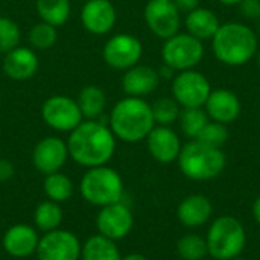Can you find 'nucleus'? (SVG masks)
Segmentation results:
<instances>
[{"label": "nucleus", "instance_id": "nucleus-1", "mask_svg": "<svg viewBox=\"0 0 260 260\" xmlns=\"http://www.w3.org/2000/svg\"><path fill=\"white\" fill-rule=\"evenodd\" d=\"M69 155L87 169L105 166L114 155L116 137L105 122L82 120L69 136Z\"/></svg>", "mask_w": 260, "mask_h": 260}, {"label": "nucleus", "instance_id": "nucleus-2", "mask_svg": "<svg viewBox=\"0 0 260 260\" xmlns=\"http://www.w3.org/2000/svg\"><path fill=\"white\" fill-rule=\"evenodd\" d=\"M108 126L116 139L126 143L143 140L155 126L151 105L142 98L128 96L113 107Z\"/></svg>", "mask_w": 260, "mask_h": 260}, {"label": "nucleus", "instance_id": "nucleus-3", "mask_svg": "<svg viewBox=\"0 0 260 260\" xmlns=\"http://www.w3.org/2000/svg\"><path fill=\"white\" fill-rule=\"evenodd\" d=\"M257 50V37L253 29L241 23L221 24L213 35V52L227 66H244Z\"/></svg>", "mask_w": 260, "mask_h": 260}, {"label": "nucleus", "instance_id": "nucleus-4", "mask_svg": "<svg viewBox=\"0 0 260 260\" xmlns=\"http://www.w3.org/2000/svg\"><path fill=\"white\" fill-rule=\"evenodd\" d=\"M181 172L193 181H209L216 178L225 168V154L221 148L204 145L192 140L181 146L178 155Z\"/></svg>", "mask_w": 260, "mask_h": 260}, {"label": "nucleus", "instance_id": "nucleus-5", "mask_svg": "<svg viewBox=\"0 0 260 260\" xmlns=\"http://www.w3.org/2000/svg\"><path fill=\"white\" fill-rule=\"evenodd\" d=\"M79 193L88 204L105 207L120 203L125 195V187L119 172L105 165L87 169L79 181Z\"/></svg>", "mask_w": 260, "mask_h": 260}, {"label": "nucleus", "instance_id": "nucleus-6", "mask_svg": "<svg viewBox=\"0 0 260 260\" xmlns=\"http://www.w3.org/2000/svg\"><path fill=\"white\" fill-rule=\"evenodd\" d=\"M207 253L216 260L239 257L247 244L244 225L233 216H221L213 221L206 238Z\"/></svg>", "mask_w": 260, "mask_h": 260}, {"label": "nucleus", "instance_id": "nucleus-7", "mask_svg": "<svg viewBox=\"0 0 260 260\" xmlns=\"http://www.w3.org/2000/svg\"><path fill=\"white\" fill-rule=\"evenodd\" d=\"M204 56V46L201 40L190 34H175L168 38L161 49V58L166 66L183 72L193 69Z\"/></svg>", "mask_w": 260, "mask_h": 260}, {"label": "nucleus", "instance_id": "nucleus-8", "mask_svg": "<svg viewBox=\"0 0 260 260\" xmlns=\"http://www.w3.org/2000/svg\"><path fill=\"white\" fill-rule=\"evenodd\" d=\"M41 117L47 126L59 133H72L84 120L78 102L64 94L49 98L41 107Z\"/></svg>", "mask_w": 260, "mask_h": 260}, {"label": "nucleus", "instance_id": "nucleus-9", "mask_svg": "<svg viewBox=\"0 0 260 260\" xmlns=\"http://www.w3.org/2000/svg\"><path fill=\"white\" fill-rule=\"evenodd\" d=\"M81 248L82 245L75 233L56 229L40 238L35 254L38 260H79Z\"/></svg>", "mask_w": 260, "mask_h": 260}, {"label": "nucleus", "instance_id": "nucleus-10", "mask_svg": "<svg viewBox=\"0 0 260 260\" xmlns=\"http://www.w3.org/2000/svg\"><path fill=\"white\" fill-rule=\"evenodd\" d=\"M212 93L210 84L204 75L195 70H183L174 78L172 94L183 108L203 107Z\"/></svg>", "mask_w": 260, "mask_h": 260}, {"label": "nucleus", "instance_id": "nucleus-11", "mask_svg": "<svg viewBox=\"0 0 260 260\" xmlns=\"http://www.w3.org/2000/svg\"><path fill=\"white\" fill-rule=\"evenodd\" d=\"M142 53V43L131 34H117L111 37L102 50L105 64L116 70H128L137 66Z\"/></svg>", "mask_w": 260, "mask_h": 260}, {"label": "nucleus", "instance_id": "nucleus-12", "mask_svg": "<svg viewBox=\"0 0 260 260\" xmlns=\"http://www.w3.org/2000/svg\"><path fill=\"white\" fill-rule=\"evenodd\" d=\"M96 227L99 235L117 242L131 233L134 227V216L123 201L114 203L101 207L96 216Z\"/></svg>", "mask_w": 260, "mask_h": 260}, {"label": "nucleus", "instance_id": "nucleus-13", "mask_svg": "<svg viewBox=\"0 0 260 260\" xmlns=\"http://www.w3.org/2000/svg\"><path fill=\"white\" fill-rule=\"evenodd\" d=\"M145 21L154 35L168 40L180 29V11L172 0H149L145 6Z\"/></svg>", "mask_w": 260, "mask_h": 260}, {"label": "nucleus", "instance_id": "nucleus-14", "mask_svg": "<svg viewBox=\"0 0 260 260\" xmlns=\"http://www.w3.org/2000/svg\"><path fill=\"white\" fill-rule=\"evenodd\" d=\"M69 157L67 142L56 136L44 137L35 145L32 151V163L35 169L43 175L59 172Z\"/></svg>", "mask_w": 260, "mask_h": 260}, {"label": "nucleus", "instance_id": "nucleus-15", "mask_svg": "<svg viewBox=\"0 0 260 260\" xmlns=\"http://www.w3.org/2000/svg\"><path fill=\"white\" fill-rule=\"evenodd\" d=\"M116 8L110 0H87L81 9V23L93 35L108 34L116 23Z\"/></svg>", "mask_w": 260, "mask_h": 260}, {"label": "nucleus", "instance_id": "nucleus-16", "mask_svg": "<svg viewBox=\"0 0 260 260\" xmlns=\"http://www.w3.org/2000/svg\"><path fill=\"white\" fill-rule=\"evenodd\" d=\"M146 143L152 158L163 165L175 161L181 151L180 137L169 126H154L146 137Z\"/></svg>", "mask_w": 260, "mask_h": 260}, {"label": "nucleus", "instance_id": "nucleus-17", "mask_svg": "<svg viewBox=\"0 0 260 260\" xmlns=\"http://www.w3.org/2000/svg\"><path fill=\"white\" fill-rule=\"evenodd\" d=\"M40 242L37 229L27 224H15L6 230L3 235V248L5 251L17 259L29 257L35 254Z\"/></svg>", "mask_w": 260, "mask_h": 260}, {"label": "nucleus", "instance_id": "nucleus-18", "mask_svg": "<svg viewBox=\"0 0 260 260\" xmlns=\"http://www.w3.org/2000/svg\"><path fill=\"white\" fill-rule=\"evenodd\" d=\"M40 61L34 49L18 46L5 55L2 69L3 73L14 81L30 79L38 70Z\"/></svg>", "mask_w": 260, "mask_h": 260}, {"label": "nucleus", "instance_id": "nucleus-19", "mask_svg": "<svg viewBox=\"0 0 260 260\" xmlns=\"http://www.w3.org/2000/svg\"><path fill=\"white\" fill-rule=\"evenodd\" d=\"M204 105L207 116L212 117L213 122H219L224 125L236 120L241 113V102L238 96L233 91L224 88L212 91Z\"/></svg>", "mask_w": 260, "mask_h": 260}, {"label": "nucleus", "instance_id": "nucleus-20", "mask_svg": "<svg viewBox=\"0 0 260 260\" xmlns=\"http://www.w3.org/2000/svg\"><path fill=\"white\" fill-rule=\"evenodd\" d=\"M160 82V75L149 66H134L125 70L122 78V88L131 98H142L151 94Z\"/></svg>", "mask_w": 260, "mask_h": 260}, {"label": "nucleus", "instance_id": "nucleus-21", "mask_svg": "<svg viewBox=\"0 0 260 260\" xmlns=\"http://www.w3.org/2000/svg\"><path fill=\"white\" fill-rule=\"evenodd\" d=\"M213 213L210 200L204 195H190L184 198L177 210L180 222L187 229L204 225Z\"/></svg>", "mask_w": 260, "mask_h": 260}, {"label": "nucleus", "instance_id": "nucleus-22", "mask_svg": "<svg viewBox=\"0 0 260 260\" xmlns=\"http://www.w3.org/2000/svg\"><path fill=\"white\" fill-rule=\"evenodd\" d=\"M219 26L218 17L207 8H197L186 17V27L189 34L201 41L213 38Z\"/></svg>", "mask_w": 260, "mask_h": 260}, {"label": "nucleus", "instance_id": "nucleus-23", "mask_svg": "<svg viewBox=\"0 0 260 260\" xmlns=\"http://www.w3.org/2000/svg\"><path fill=\"white\" fill-rule=\"evenodd\" d=\"M78 107L84 120H98L107 107V96L98 85H87L78 94Z\"/></svg>", "mask_w": 260, "mask_h": 260}, {"label": "nucleus", "instance_id": "nucleus-24", "mask_svg": "<svg viewBox=\"0 0 260 260\" xmlns=\"http://www.w3.org/2000/svg\"><path fill=\"white\" fill-rule=\"evenodd\" d=\"M81 259L82 260H120V251L114 241L102 236L93 235L90 236L81 248Z\"/></svg>", "mask_w": 260, "mask_h": 260}, {"label": "nucleus", "instance_id": "nucleus-25", "mask_svg": "<svg viewBox=\"0 0 260 260\" xmlns=\"http://www.w3.org/2000/svg\"><path fill=\"white\" fill-rule=\"evenodd\" d=\"M35 6L41 21H46L55 27L66 24L67 20L70 18V0H37Z\"/></svg>", "mask_w": 260, "mask_h": 260}, {"label": "nucleus", "instance_id": "nucleus-26", "mask_svg": "<svg viewBox=\"0 0 260 260\" xmlns=\"http://www.w3.org/2000/svg\"><path fill=\"white\" fill-rule=\"evenodd\" d=\"M43 190L47 200L62 204L72 198L75 187H73V181L59 171V172L46 175L44 183H43Z\"/></svg>", "mask_w": 260, "mask_h": 260}, {"label": "nucleus", "instance_id": "nucleus-27", "mask_svg": "<svg viewBox=\"0 0 260 260\" xmlns=\"http://www.w3.org/2000/svg\"><path fill=\"white\" fill-rule=\"evenodd\" d=\"M62 218L64 215L61 206L50 200L40 203L34 212V224L38 230H43L44 233L59 229Z\"/></svg>", "mask_w": 260, "mask_h": 260}, {"label": "nucleus", "instance_id": "nucleus-28", "mask_svg": "<svg viewBox=\"0 0 260 260\" xmlns=\"http://www.w3.org/2000/svg\"><path fill=\"white\" fill-rule=\"evenodd\" d=\"M178 120H180V126H181V131L184 133V136L195 140L198 137V134L201 133V129L209 123V116L204 110H201V107L183 108L180 111Z\"/></svg>", "mask_w": 260, "mask_h": 260}, {"label": "nucleus", "instance_id": "nucleus-29", "mask_svg": "<svg viewBox=\"0 0 260 260\" xmlns=\"http://www.w3.org/2000/svg\"><path fill=\"white\" fill-rule=\"evenodd\" d=\"M27 38L34 50H47L55 46L58 40V32L55 26L46 21H40L30 27Z\"/></svg>", "mask_w": 260, "mask_h": 260}, {"label": "nucleus", "instance_id": "nucleus-30", "mask_svg": "<svg viewBox=\"0 0 260 260\" xmlns=\"http://www.w3.org/2000/svg\"><path fill=\"white\" fill-rule=\"evenodd\" d=\"M151 110H152L154 122L161 125V126L172 125L180 116V105L174 98H160V99H157L151 105Z\"/></svg>", "mask_w": 260, "mask_h": 260}, {"label": "nucleus", "instance_id": "nucleus-31", "mask_svg": "<svg viewBox=\"0 0 260 260\" xmlns=\"http://www.w3.org/2000/svg\"><path fill=\"white\" fill-rule=\"evenodd\" d=\"M177 251L184 260H201L207 253L206 239L198 235H186L177 244Z\"/></svg>", "mask_w": 260, "mask_h": 260}, {"label": "nucleus", "instance_id": "nucleus-32", "mask_svg": "<svg viewBox=\"0 0 260 260\" xmlns=\"http://www.w3.org/2000/svg\"><path fill=\"white\" fill-rule=\"evenodd\" d=\"M20 27L8 17H0V53L6 55L12 49L20 46Z\"/></svg>", "mask_w": 260, "mask_h": 260}, {"label": "nucleus", "instance_id": "nucleus-33", "mask_svg": "<svg viewBox=\"0 0 260 260\" xmlns=\"http://www.w3.org/2000/svg\"><path fill=\"white\" fill-rule=\"evenodd\" d=\"M227 139H229V131L224 123L209 122L201 129V133L198 134V137L195 140H198L204 145L213 146V148H221L227 142Z\"/></svg>", "mask_w": 260, "mask_h": 260}, {"label": "nucleus", "instance_id": "nucleus-34", "mask_svg": "<svg viewBox=\"0 0 260 260\" xmlns=\"http://www.w3.org/2000/svg\"><path fill=\"white\" fill-rule=\"evenodd\" d=\"M241 12L247 18H260V0H242Z\"/></svg>", "mask_w": 260, "mask_h": 260}, {"label": "nucleus", "instance_id": "nucleus-35", "mask_svg": "<svg viewBox=\"0 0 260 260\" xmlns=\"http://www.w3.org/2000/svg\"><path fill=\"white\" fill-rule=\"evenodd\" d=\"M14 165L6 158H0V181H9L14 177Z\"/></svg>", "mask_w": 260, "mask_h": 260}, {"label": "nucleus", "instance_id": "nucleus-36", "mask_svg": "<svg viewBox=\"0 0 260 260\" xmlns=\"http://www.w3.org/2000/svg\"><path fill=\"white\" fill-rule=\"evenodd\" d=\"M172 2L180 12H187V14L197 9L200 3V0H172Z\"/></svg>", "mask_w": 260, "mask_h": 260}, {"label": "nucleus", "instance_id": "nucleus-37", "mask_svg": "<svg viewBox=\"0 0 260 260\" xmlns=\"http://www.w3.org/2000/svg\"><path fill=\"white\" fill-rule=\"evenodd\" d=\"M253 216H254L256 222L260 225V197L254 201V204H253Z\"/></svg>", "mask_w": 260, "mask_h": 260}, {"label": "nucleus", "instance_id": "nucleus-38", "mask_svg": "<svg viewBox=\"0 0 260 260\" xmlns=\"http://www.w3.org/2000/svg\"><path fill=\"white\" fill-rule=\"evenodd\" d=\"M174 72H175L174 69H171L169 66H166V64H165V67L161 69V73H158V75H161V76H165V78H171Z\"/></svg>", "mask_w": 260, "mask_h": 260}, {"label": "nucleus", "instance_id": "nucleus-39", "mask_svg": "<svg viewBox=\"0 0 260 260\" xmlns=\"http://www.w3.org/2000/svg\"><path fill=\"white\" fill-rule=\"evenodd\" d=\"M120 260H148L145 256H142V254H137V253H131V254H128V256H125V257H122Z\"/></svg>", "mask_w": 260, "mask_h": 260}, {"label": "nucleus", "instance_id": "nucleus-40", "mask_svg": "<svg viewBox=\"0 0 260 260\" xmlns=\"http://www.w3.org/2000/svg\"><path fill=\"white\" fill-rule=\"evenodd\" d=\"M221 3H224V5H227V6H233V5H239L242 0H219Z\"/></svg>", "mask_w": 260, "mask_h": 260}, {"label": "nucleus", "instance_id": "nucleus-41", "mask_svg": "<svg viewBox=\"0 0 260 260\" xmlns=\"http://www.w3.org/2000/svg\"><path fill=\"white\" fill-rule=\"evenodd\" d=\"M257 64H259V67H260V50H259V55H257Z\"/></svg>", "mask_w": 260, "mask_h": 260}, {"label": "nucleus", "instance_id": "nucleus-42", "mask_svg": "<svg viewBox=\"0 0 260 260\" xmlns=\"http://www.w3.org/2000/svg\"><path fill=\"white\" fill-rule=\"evenodd\" d=\"M232 260H247V259H242V257H235V259Z\"/></svg>", "mask_w": 260, "mask_h": 260}, {"label": "nucleus", "instance_id": "nucleus-43", "mask_svg": "<svg viewBox=\"0 0 260 260\" xmlns=\"http://www.w3.org/2000/svg\"><path fill=\"white\" fill-rule=\"evenodd\" d=\"M82 2H87V0H82Z\"/></svg>", "mask_w": 260, "mask_h": 260}]
</instances>
